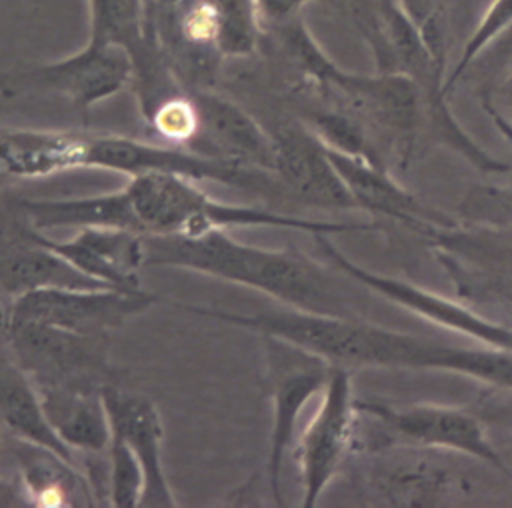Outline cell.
Masks as SVG:
<instances>
[{"label": "cell", "mask_w": 512, "mask_h": 508, "mask_svg": "<svg viewBox=\"0 0 512 508\" xmlns=\"http://www.w3.org/2000/svg\"><path fill=\"white\" fill-rule=\"evenodd\" d=\"M406 454L376 464L372 486L388 506H440L462 486L456 468L428 456V448L404 446Z\"/></svg>", "instance_id": "obj_19"}, {"label": "cell", "mask_w": 512, "mask_h": 508, "mask_svg": "<svg viewBox=\"0 0 512 508\" xmlns=\"http://www.w3.org/2000/svg\"><path fill=\"white\" fill-rule=\"evenodd\" d=\"M312 92L328 108L358 122L388 164H408L422 118V98L408 76L398 72L362 76L332 64Z\"/></svg>", "instance_id": "obj_3"}, {"label": "cell", "mask_w": 512, "mask_h": 508, "mask_svg": "<svg viewBox=\"0 0 512 508\" xmlns=\"http://www.w3.org/2000/svg\"><path fill=\"white\" fill-rule=\"evenodd\" d=\"M358 408L350 368L332 366L320 404L296 438L294 456L302 478V506L314 508L354 446Z\"/></svg>", "instance_id": "obj_10"}, {"label": "cell", "mask_w": 512, "mask_h": 508, "mask_svg": "<svg viewBox=\"0 0 512 508\" xmlns=\"http://www.w3.org/2000/svg\"><path fill=\"white\" fill-rule=\"evenodd\" d=\"M24 232L48 246L88 278L118 290H140V268L146 266L144 236L120 228H80L70 240H52L26 226Z\"/></svg>", "instance_id": "obj_15"}, {"label": "cell", "mask_w": 512, "mask_h": 508, "mask_svg": "<svg viewBox=\"0 0 512 508\" xmlns=\"http://www.w3.org/2000/svg\"><path fill=\"white\" fill-rule=\"evenodd\" d=\"M88 40L94 44L120 46L130 60L146 50L152 40L144 0H86Z\"/></svg>", "instance_id": "obj_26"}, {"label": "cell", "mask_w": 512, "mask_h": 508, "mask_svg": "<svg viewBox=\"0 0 512 508\" xmlns=\"http://www.w3.org/2000/svg\"><path fill=\"white\" fill-rule=\"evenodd\" d=\"M356 408L382 430L390 446H414L472 456L512 480V470L490 444L484 420L478 414L442 404L394 406L382 400H356Z\"/></svg>", "instance_id": "obj_6"}, {"label": "cell", "mask_w": 512, "mask_h": 508, "mask_svg": "<svg viewBox=\"0 0 512 508\" xmlns=\"http://www.w3.org/2000/svg\"><path fill=\"white\" fill-rule=\"evenodd\" d=\"M2 338L34 384L102 388L110 374L108 336L80 334L40 322H10Z\"/></svg>", "instance_id": "obj_9"}, {"label": "cell", "mask_w": 512, "mask_h": 508, "mask_svg": "<svg viewBox=\"0 0 512 508\" xmlns=\"http://www.w3.org/2000/svg\"><path fill=\"white\" fill-rule=\"evenodd\" d=\"M8 324H10V304H4V300L0 298V338L4 336Z\"/></svg>", "instance_id": "obj_35"}, {"label": "cell", "mask_w": 512, "mask_h": 508, "mask_svg": "<svg viewBox=\"0 0 512 508\" xmlns=\"http://www.w3.org/2000/svg\"><path fill=\"white\" fill-rule=\"evenodd\" d=\"M82 168L120 172L128 178L148 172H166L186 176L196 182L212 180L228 186H252L250 168H242L196 150H184V146L168 142L156 144L118 134L86 132Z\"/></svg>", "instance_id": "obj_12"}, {"label": "cell", "mask_w": 512, "mask_h": 508, "mask_svg": "<svg viewBox=\"0 0 512 508\" xmlns=\"http://www.w3.org/2000/svg\"><path fill=\"white\" fill-rule=\"evenodd\" d=\"M400 10L418 28L430 52L446 64L444 0H396Z\"/></svg>", "instance_id": "obj_31"}, {"label": "cell", "mask_w": 512, "mask_h": 508, "mask_svg": "<svg viewBox=\"0 0 512 508\" xmlns=\"http://www.w3.org/2000/svg\"><path fill=\"white\" fill-rule=\"evenodd\" d=\"M270 134L276 148L274 172L298 198L326 210L356 208L324 146L306 126L282 124Z\"/></svg>", "instance_id": "obj_17"}, {"label": "cell", "mask_w": 512, "mask_h": 508, "mask_svg": "<svg viewBox=\"0 0 512 508\" xmlns=\"http://www.w3.org/2000/svg\"><path fill=\"white\" fill-rule=\"evenodd\" d=\"M102 398L108 410L112 436L130 446L144 470V494L140 508L178 506L164 470V426L156 404L140 392L114 384L102 386Z\"/></svg>", "instance_id": "obj_14"}, {"label": "cell", "mask_w": 512, "mask_h": 508, "mask_svg": "<svg viewBox=\"0 0 512 508\" xmlns=\"http://www.w3.org/2000/svg\"><path fill=\"white\" fill-rule=\"evenodd\" d=\"M124 188L142 236H200L252 220L250 206L214 200L186 176L148 172L128 178Z\"/></svg>", "instance_id": "obj_5"}, {"label": "cell", "mask_w": 512, "mask_h": 508, "mask_svg": "<svg viewBox=\"0 0 512 508\" xmlns=\"http://www.w3.org/2000/svg\"><path fill=\"white\" fill-rule=\"evenodd\" d=\"M326 154L348 188L356 208L384 214L404 226H410L418 234L426 236L434 228H446L456 224L442 212L424 206L412 192L402 188L388 168L370 164L362 158H354L326 148Z\"/></svg>", "instance_id": "obj_18"}, {"label": "cell", "mask_w": 512, "mask_h": 508, "mask_svg": "<svg viewBox=\"0 0 512 508\" xmlns=\"http://www.w3.org/2000/svg\"><path fill=\"white\" fill-rule=\"evenodd\" d=\"M44 414L74 452L100 454L108 450L112 428L102 398V388H72L58 384H34Z\"/></svg>", "instance_id": "obj_21"}, {"label": "cell", "mask_w": 512, "mask_h": 508, "mask_svg": "<svg viewBox=\"0 0 512 508\" xmlns=\"http://www.w3.org/2000/svg\"><path fill=\"white\" fill-rule=\"evenodd\" d=\"M84 134L0 126V176L48 178L82 168Z\"/></svg>", "instance_id": "obj_20"}, {"label": "cell", "mask_w": 512, "mask_h": 508, "mask_svg": "<svg viewBox=\"0 0 512 508\" xmlns=\"http://www.w3.org/2000/svg\"><path fill=\"white\" fill-rule=\"evenodd\" d=\"M314 0H254L260 26L272 28L302 16V8Z\"/></svg>", "instance_id": "obj_32"}, {"label": "cell", "mask_w": 512, "mask_h": 508, "mask_svg": "<svg viewBox=\"0 0 512 508\" xmlns=\"http://www.w3.org/2000/svg\"><path fill=\"white\" fill-rule=\"evenodd\" d=\"M148 128L174 146L192 144L200 130V114L190 90L162 100L146 118Z\"/></svg>", "instance_id": "obj_29"}, {"label": "cell", "mask_w": 512, "mask_h": 508, "mask_svg": "<svg viewBox=\"0 0 512 508\" xmlns=\"http://www.w3.org/2000/svg\"><path fill=\"white\" fill-rule=\"evenodd\" d=\"M314 238L320 252L328 258V262L340 272H344L348 278L356 280L358 284L374 290L376 294H382L390 302L414 312L416 316L430 320L438 326H444L466 338H472L482 346L512 352V326L488 320L474 312L472 308H468L466 304L454 302L442 294L420 288L408 280L370 272L352 262L348 256H344L328 240V234H314Z\"/></svg>", "instance_id": "obj_13"}, {"label": "cell", "mask_w": 512, "mask_h": 508, "mask_svg": "<svg viewBox=\"0 0 512 508\" xmlns=\"http://www.w3.org/2000/svg\"><path fill=\"white\" fill-rule=\"evenodd\" d=\"M14 456L20 468V484L36 508L92 506L90 480L78 466L32 442L14 438Z\"/></svg>", "instance_id": "obj_22"}, {"label": "cell", "mask_w": 512, "mask_h": 508, "mask_svg": "<svg viewBox=\"0 0 512 508\" xmlns=\"http://www.w3.org/2000/svg\"><path fill=\"white\" fill-rule=\"evenodd\" d=\"M264 352V384L272 400V428L268 452V484L276 506H284L282 464L294 444L296 422L306 402L322 392L332 364L276 336H260Z\"/></svg>", "instance_id": "obj_8"}, {"label": "cell", "mask_w": 512, "mask_h": 508, "mask_svg": "<svg viewBox=\"0 0 512 508\" xmlns=\"http://www.w3.org/2000/svg\"><path fill=\"white\" fill-rule=\"evenodd\" d=\"M132 82V62L124 48L86 42L80 50L44 64H28L0 72V96H62L86 122L102 100L122 92Z\"/></svg>", "instance_id": "obj_4"}, {"label": "cell", "mask_w": 512, "mask_h": 508, "mask_svg": "<svg viewBox=\"0 0 512 508\" xmlns=\"http://www.w3.org/2000/svg\"><path fill=\"white\" fill-rule=\"evenodd\" d=\"M146 266L200 272L258 290L296 310L356 316L336 280L298 250H270L234 240L226 230L200 236H144Z\"/></svg>", "instance_id": "obj_2"}, {"label": "cell", "mask_w": 512, "mask_h": 508, "mask_svg": "<svg viewBox=\"0 0 512 508\" xmlns=\"http://www.w3.org/2000/svg\"><path fill=\"white\" fill-rule=\"evenodd\" d=\"M174 308L206 316L258 336H276L300 346L332 366L444 370L490 386L512 390V352L488 346H454L426 336L390 330L356 316H330L296 308L240 314L204 304L172 302Z\"/></svg>", "instance_id": "obj_1"}, {"label": "cell", "mask_w": 512, "mask_h": 508, "mask_svg": "<svg viewBox=\"0 0 512 508\" xmlns=\"http://www.w3.org/2000/svg\"><path fill=\"white\" fill-rule=\"evenodd\" d=\"M108 482L106 498L114 508H140L144 494V470L130 446L112 436L108 450Z\"/></svg>", "instance_id": "obj_28"}, {"label": "cell", "mask_w": 512, "mask_h": 508, "mask_svg": "<svg viewBox=\"0 0 512 508\" xmlns=\"http://www.w3.org/2000/svg\"><path fill=\"white\" fill-rule=\"evenodd\" d=\"M22 212L28 216V222L34 230H52V228H120L138 232V224L132 212L130 198L126 188L80 196V198H40V200H22Z\"/></svg>", "instance_id": "obj_25"}, {"label": "cell", "mask_w": 512, "mask_h": 508, "mask_svg": "<svg viewBox=\"0 0 512 508\" xmlns=\"http://www.w3.org/2000/svg\"><path fill=\"white\" fill-rule=\"evenodd\" d=\"M476 414L484 422L496 424V426L512 432V390L484 394L478 404Z\"/></svg>", "instance_id": "obj_33"}, {"label": "cell", "mask_w": 512, "mask_h": 508, "mask_svg": "<svg viewBox=\"0 0 512 508\" xmlns=\"http://www.w3.org/2000/svg\"><path fill=\"white\" fill-rule=\"evenodd\" d=\"M44 288H108L58 256L48 246L36 242L22 230L16 240L0 250V290L12 300Z\"/></svg>", "instance_id": "obj_23"}, {"label": "cell", "mask_w": 512, "mask_h": 508, "mask_svg": "<svg viewBox=\"0 0 512 508\" xmlns=\"http://www.w3.org/2000/svg\"><path fill=\"white\" fill-rule=\"evenodd\" d=\"M22 506H30V500L22 484L0 476V508H22Z\"/></svg>", "instance_id": "obj_34"}, {"label": "cell", "mask_w": 512, "mask_h": 508, "mask_svg": "<svg viewBox=\"0 0 512 508\" xmlns=\"http://www.w3.org/2000/svg\"><path fill=\"white\" fill-rule=\"evenodd\" d=\"M198 114L200 130L192 144H200V154L228 160L242 168H276V148L272 134L264 130L236 102L212 92L210 88L190 90Z\"/></svg>", "instance_id": "obj_16"}, {"label": "cell", "mask_w": 512, "mask_h": 508, "mask_svg": "<svg viewBox=\"0 0 512 508\" xmlns=\"http://www.w3.org/2000/svg\"><path fill=\"white\" fill-rule=\"evenodd\" d=\"M0 418L12 432V438H20L42 446L70 464L78 466L76 452L66 446L50 426L38 390L26 370L0 352Z\"/></svg>", "instance_id": "obj_24"}, {"label": "cell", "mask_w": 512, "mask_h": 508, "mask_svg": "<svg viewBox=\"0 0 512 508\" xmlns=\"http://www.w3.org/2000/svg\"><path fill=\"white\" fill-rule=\"evenodd\" d=\"M158 296L118 288H44L10 302V322H40L64 330L108 336L128 318L144 312Z\"/></svg>", "instance_id": "obj_11"}, {"label": "cell", "mask_w": 512, "mask_h": 508, "mask_svg": "<svg viewBox=\"0 0 512 508\" xmlns=\"http://www.w3.org/2000/svg\"><path fill=\"white\" fill-rule=\"evenodd\" d=\"M458 210L466 224L512 228V184L472 186L464 194Z\"/></svg>", "instance_id": "obj_30"}, {"label": "cell", "mask_w": 512, "mask_h": 508, "mask_svg": "<svg viewBox=\"0 0 512 508\" xmlns=\"http://www.w3.org/2000/svg\"><path fill=\"white\" fill-rule=\"evenodd\" d=\"M458 298L512 308V228L452 224L426 234Z\"/></svg>", "instance_id": "obj_7"}, {"label": "cell", "mask_w": 512, "mask_h": 508, "mask_svg": "<svg viewBox=\"0 0 512 508\" xmlns=\"http://www.w3.org/2000/svg\"><path fill=\"white\" fill-rule=\"evenodd\" d=\"M218 18L222 58H248L262 42V26L254 0H208Z\"/></svg>", "instance_id": "obj_27"}]
</instances>
